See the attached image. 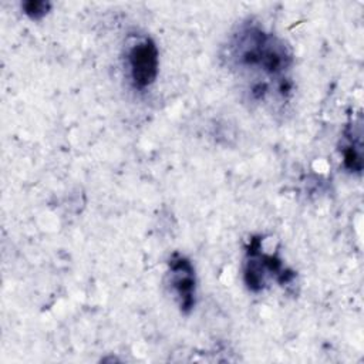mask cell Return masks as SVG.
Wrapping results in <instances>:
<instances>
[{"label": "cell", "instance_id": "cell-5", "mask_svg": "<svg viewBox=\"0 0 364 364\" xmlns=\"http://www.w3.org/2000/svg\"><path fill=\"white\" fill-rule=\"evenodd\" d=\"M343 164L350 172L361 173L363 155H361V124L353 122V127L344 129V142L341 145Z\"/></svg>", "mask_w": 364, "mask_h": 364}, {"label": "cell", "instance_id": "cell-2", "mask_svg": "<svg viewBox=\"0 0 364 364\" xmlns=\"http://www.w3.org/2000/svg\"><path fill=\"white\" fill-rule=\"evenodd\" d=\"M125 68L131 87L136 91L149 88L159 73V51L151 37L132 38L125 48Z\"/></svg>", "mask_w": 364, "mask_h": 364}, {"label": "cell", "instance_id": "cell-1", "mask_svg": "<svg viewBox=\"0 0 364 364\" xmlns=\"http://www.w3.org/2000/svg\"><path fill=\"white\" fill-rule=\"evenodd\" d=\"M222 58L252 102L273 105L291 95L293 53L259 21H242L228 37Z\"/></svg>", "mask_w": 364, "mask_h": 364}, {"label": "cell", "instance_id": "cell-4", "mask_svg": "<svg viewBox=\"0 0 364 364\" xmlns=\"http://www.w3.org/2000/svg\"><path fill=\"white\" fill-rule=\"evenodd\" d=\"M168 284L182 313H189L196 300V277L188 257L175 252L168 260Z\"/></svg>", "mask_w": 364, "mask_h": 364}, {"label": "cell", "instance_id": "cell-6", "mask_svg": "<svg viewBox=\"0 0 364 364\" xmlns=\"http://www.w3.org/2000/svg\"><path fill=\"white\" fill-rule=\"evenodd\" d=\"M51 4L48 1H26L21 4L24 14H27L33 20L43 18L48 13Z\"/></svg>", "mask_w": 364, "mask_h": 364}, {"label": "cell", "instance_id": "cell-3", "mask_svg": "<svg viewBox=\"0 0 364 364\" xmlns=\"http://www.w3.org/2000/svg\"><path fill=\"white\" fill-rule=\"evenodd\" d=\"M269 276L282 284H287L294 277V273L284 269L282 260L276 256L262 252L259 239H252L243 263L245 284L250 291H260L266 287Z\"/></svg>", "mask_w": 364, "mask_h": 364}]
</instances>
